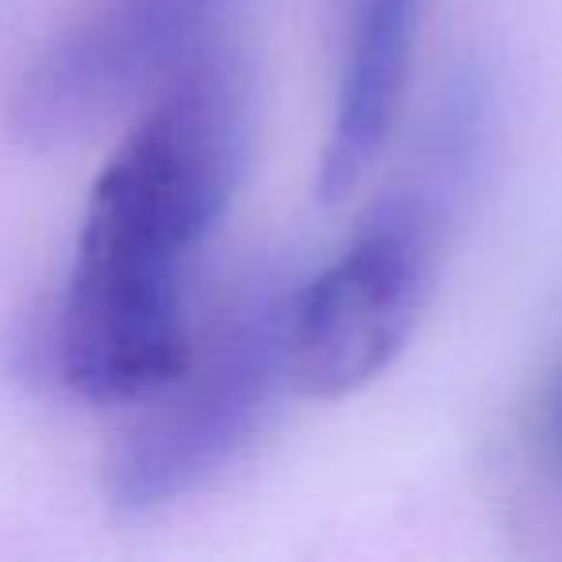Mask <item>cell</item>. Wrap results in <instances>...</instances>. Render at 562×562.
Wrapping results in <instances>:
<instances>
[{
  "instance_id": "1",
  "label": "cell",
  "mask_w": 562,
  "mask_h": 562,
  "mask_svg": "<svg viewBox=\"0 0 562 562\" xmlns=\"http://www.w3.org/2000/svg\"><path fill=\"white\" fill-rule=\"evenodd\" d=\"M250 147V74L232 43L150 93L89 193L50 359L78 397L143 405L189 359L181 273Z\"/></svg>"
},
{
  "instance_id": "2",
  "label": "cell",
  "mask_w": 562,
  "mask_h": 562,
  "mask_svg": "<svg viewBox=\"0 0 562 562\" xmlns=\"http://www.w3.org/2000/svg\"><path fill=\"white\" fill-rule=\"evenodd\" d=\"M285 308L290 293L278 281H250L193 339L178 378L143 401L147 413L109 459V501L120 513L189 497L255 443L285 382Z\"/></svg>"
},
{
  "instance_id": "3",
  "label": "cell",
  "mask_w": 562,
  "mask_h": 562,
  "mask_svg": "<svg viewBox=\"0 0 562 562\" xmlns=\"http://www.w3.org/2000/svg\"><path fill=\"white\" fill-rule=\"evenodd\" d=\"M443 189H393L351 243L285 308V382L305 397H347L405 351L436 273Z\"/></svg>"
},
{
  "instance_id": "4",
  "label": "cell",
  "mask_w": 562,
  "mask_h": 562,
  "mask_svg": "<svg viewBox=\"0 0 562 562\" xmlns=\"http://www.w3.org/2000/svg\"><path fill=\"white\" fill-rule=\"evenodd\" d=\"M239 0H97L32 63L12 124L35 147L81 139L232 43Z\"/></svg>"
},
{
  "instance_id": "5",
  "label": "cell",
  "mask_w": 562,
  "mask_h": 562,
  "mask_svg": "<svg viewBox=\"0 0 562 562\" xmlns=\"http://www.w3.org/2000/svg\"><path fill=\"white\" fill-rule=\"evenodd\" d=\"M416 12L420 0H355L336 116L316 178L328 204L359 189L397 124L413 63Z\"/></svg>"
},
{
  "instance_id": "6",
  "label": "cell",
  "mask_w": 562,
  "mask_h": 562,
  "mask_svg": "<svg viewBox=\"0 0 562 562\" xmlns=\"http://www.w3.org/2000/svg\"><path fill=\"white\" fill-rule=\"evenodd\" d=\"M528 443L531 462L543 485L562 501V351L551 362L543 385L536 393V408H531L528 424Z\"/></svg>"
}]
</instances>
